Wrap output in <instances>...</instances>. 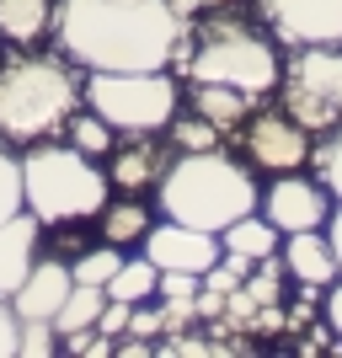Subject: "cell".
<instances>
[{
	"mask_svg": "<svg viewBox=\"0 0 342 358\" xmlns=\"http://www.w3.org/2000/svg\"><path fill=\"white\" fill-rule=\"evenodd\" d=\"M48 38L80 70H171L187 16L171 0H59Z\"/></svg>",
	"mask_w": 342,
	"mask_h": 358,
	"instance_id": "6da1fadb",
	"label": "cell"
},
{
	"mask_svg": "<svg viewBox=\"0 0 342 358\" xmlns=\"http://www.w3.org/2000/svg\"><path fill=\"white\" fill-rule=\"evenodd\" d=\"M171 70L187 75V86L214 80V86H236L262 102L283 80V54L268 27H257L225 6V11H204L187 22V38H182V54Z\"/></svg>",
	"mask_w": 342,
	"mask_h": 358,
	"instance_id": "7a4b0ae2",
	"label": "cell"
},
{
	"mask_svg": "<svg viewBox=\"0 0 342 358\" xmlns=\"http://www.w3.org/2000/svg\"><path fill=\"white\" fill-rule=\"evenodd\" d=\"M80 102H86V70L64 59L59 48L43 54L38 43H11V54L0 59V139L6 145H38L59 134Z\"/></svg>",
	"mask_w": 342,
	"mask_h": 358,
	"instance_id": "3957f363",
	"label": "cell"
},
{
	"mask_svg": "<svg viewBox=\"0 0 342 358\" xmlns=\"http://www.w3.org/2000/svg\"><path fill=\"white\" fill-rule=\"evenodd\" d=\"M155 198H161L166 220L198 224V230H214V236L262 203V198H257L252 166L230 161L225 145L220 150H187V155H177V161L161 171V182H155Z\"/></svg>",
	"mask_w": 342,
	"mask_h": 358,
	"instance_id": "277c9868",
	"label": "cell"
},
{
	"mask_svg": "<svg viewBox=\"0 0 342 358\" xmlns=\"http://www.w3.org/2000/svg\"><path fill=\"white\" fill-rule=\"evenodd\" d=\"M113 198V182L86 150H75L70 139H38L22 150V209L43 230H64V224H86L102 214Z\"/></svg>",
	"mask_w": 342,
	"mask_h": 358,
	"instance_id": "5b68a950",
	"label": "cell"
},
{
	"mask_svg": "<svg viewBox=\"0 0 342 358\" xmlns=\"http://www.w3.org/2000/svg\"><path fill=\"white\" fill-rule=\"evenodd\" d=\"M86 107L118 134H166L182 107V80L171 70H86Z\"/></svg>",
	"mask_w": 342,
	"mask_h": 358,
	"instance_id": "8992f818",
	"label": "cell"
},
{
	"mask_svg": "<svg viewBox=\"0 0 342 358\" xmlns=\"http://www.w3.org/2000/svg\"><path fill=\"white\" fill-rule=\"evenodd\" d=\"M283 113L311 129L327 134L342 123V43H315V48H294V59L283 64L278 80Z\"/></svg>",
	"mask_w": 342,
	"mask_h": 358,
	"instance_id": "52a82bcc",
	"label": "cell"
},
{
	"mask_svg": "<svg viewBox=\"0 0 342 358\" xmlns=\"http://www.w3.org/2000/svg\"><path fill=\"white\" fill-rule=\"evenodd\" d=\"M262 27L278 48L342 43V0H262Z\"/></svg>",
	"mask_w": 342,
	"mask_h": 358,
	"instance_id": "ba28073f",
	"label": "cell"
},
{
	"mask_svg": "<svg viewBox=\"0 0 342 358\" xmlns=\"http://www.w3.org/2000/svg\"><path fill=\"white\" fill-rule=\"evenodd\" d=\"M139 246H145V257L161 273H198V278H204V273L220 262V252H225L214 230H198V224H182V220L150 224Z\"/></svg>",
	"mask_w": 342,
	"mask_h": 358,
	"instance_id": "9c48e42d",
	"label": "cell"
},
{
	"mask_svg": "<svg viewBox=\"0 0 342 358\" xmlns=\"http://www.w3.org/2000/svg\"><path fill=\"white\" fill-rule=\"evenodd\" d=\"M246 161L257 166V171H299V166L311 161V129H299L289 113H257L252 123H246Z\"/></svg>",
	"mask_w": 342,
	"mask_h": 358,
	"instance_id": "30bf717a",
	"label": "cell"
},
{
	"mask_svg": "<svg viewBox=\"0 0 342 358\" xmlns=\"http://www.w3.org/2000/svg\"><path fill=\"white\" fill-rule=\"evenodd\" d=\"M262 214L278 224L283 236H294V230H327L332 193L321 182H305L299 171H278L268 182V193H262Z\"/></svg>",
	"mask_w": 342,
	"mask_h": 358,
	"instance_id": "8fae6325",
	"label": "cell"
},
{
	"mask_svg": "<svg viewBox=\"0 0 342 358\" xmlns=\"http://www.w3.org/2000/svg\"><path fill=\"white\" fill-rule=\"evenodd\" d=\"M70 289H75L70 257H38L32 273L22 278V289L11 294V310L22 315V321H54Z\"/></svg>",
	"mask_w": 342,
	"mask_h": 358,
	"instance_id": "7c38bea8",
	"label": "cell"
},
{
	"mask_svg": "<svg viewBox=\"0 0 342 358\" xmlns=\"http://www.w3.org/2000/svg\"><path fill=\"white\" fill-rule=\"evenodd\" d=\"M171 166V145H161L155 134H129V145H113V166L107 182L118 193H145L161 182V171Z\"/></svg>",
	"mask_w": 342,
	"mask_h": 358,
	"instance_id": "4fadbf2b",
	"label": "cell"
},
{
	"mask_svg": "<svg viewBox=\"0 0 342 358\" xmlns=\"http://www.w3.org/2000/svg\"><path fill=\"white\" fill-rule=\"evenodd\" d=\"M278 257H283V273L305 289H327L337 278V252H332L327 230H294L278 246Z\"/></svg>",
	"mask_w": 342,
	"mask_h": 358,
	"instance_id": "5bb4252c",
	"label": "cell"
},
{
	"mask_svg": "<svg viewBox=\"0 0 342 358\" xmlns=\"http://www.w3.org/2000/svg\"><path fill=\"white\" fill-rule=\"evenodd\" d=\"M38 236H43V224L32 220L27 209L11 214V220H0V294L6 299L22 289V278H27L32 262H38Z\"/></svg>",
	"mask_w": 342,
	"mask_h": 358,
	"instance_id": "9a60e30c",
	"label": "cell"
},
{
	"mask_svg": "<svg viewBox=\"0 0 342 358\" xmlns=\"http://www.w3.org/2000/svg\"><path fill=\"white\" fill-rule=\"evenodd\" d=\"M187 102H193V113H204L214 129H241V123L252 118L257 96H246V91H236V86H214V80H193V86H187Z\"/></svg>",
	"mask_w": 342,
	"mask_h": 358,
	"instance_id": "2e32d148",
	"label": "cell"
},
{
	"mask_svg": "<svg viewBox=\"0 0 342 358\" xmlns=\"http://www.w3.org/2000/svg\"><path fill=\"white\" fill-rule=\"evenodd\" d=\"M54 6L59 0H0V38L22 48L43 43L54 32Z\"/></svg>",
	"mask_w": 342,
	"mask_h": 358,
	"instance_id": "e0dca14e",
	"label": "cell"
},
{
	"mask_svg": "<svg viewBox=\"0 0 342 358\" xmlns=\"http://www.w3.org/2000/svg\"><path fill=\"white\" fill-rule=\"evenodd\" d=\"M220 246L225 252H236V257H246V262H262V257H273L283 246V230L268 220V214H241L236 224H225L220 230Z\"/></svg>",
	"mask_w": 342,
	"mask_h": 358,
	"instance_id": "ac0fdd59",
	"label": "cell"
},
{
	"mask_svg": "<svg viewBox=\"0 0 342 358\" xmlns=\"http://www.w3.org/2000/svg\"><path fill=\"white\" fill-rule=\"evenodd\" d=\"M97 224H102V241L107 246H139V241H145V230L155 220H150V209L145 203H139V193H129L123 198V203H113V198H107L102 203V214H97Z\"/></svg>",
	"mask_w": 342,
	"mask_h": 358,
	"instance_id": "d6986e66",
	"label": "cell"
},
{
	"mask_svg": "<svg viewBox=\"0 0 342 358\" xmlns=\"http://www.w3.org/2000/svg\"><path fill=\"white\" fill-rule=\"evenodd\" d=\"M155 284H161V268L150 257H123L118 273L107 278V299H123V305H145L155 299Z\"/></svg>",
	"mask_w": 342,
	"mask_h": 358,
	"instance_id": "ffe728a7",
	"label": "cell"
},
{
	"mask_svg": "<svg viewBox=\"0 0 342 358\" xmlns=\"http://www.w3.org/2000/svg\"><path fill=\"white\" fill-rule=\"evenodd\" d=\"M64 139H70L75 150H86L91 161H97V155H113V145H118V129H113L102 113H91V107L80 102L70 118H64Z\"/></svg>",
	"mask_w": 342,
	"mask_h": 358,
	"instance_id": "44dd1931",
	"label": "cell"
},
{
	"mask_svg": "<svg viewBox=\"0 0 342 358\" xmlns=\"http://www.w3.org/2000/svg\"><path fill=\"white\" fill-rule=\"evenodd\" d=\"M102 305H107V289H97V284H75L70 294H64L59 315H54V331H59V337H70V331H86V327H97Z\"/></svg>",
	"mask_w": 342,
	"mask_h": 358,
	"instance_id": "7402d4cb",
	"label": "cell"
},
{
	"mask_svg": "<svg viewBox=\"0 0 342 358\" xmlns=\"http://www.w3.org/2000/svg\"><path fill=\"white\" fill-rule=\"evenodd\" d=\"M166 134H171V150H177V155H187V150H220L225 129H214L204 113H182L177 107V118L166 123Z\"/></svg>",
	"mask_w": 342,
	"mask_h": 358,
	"instance_id": "603a6c76",
	"label": "cell"
},
{
	"mask_svg": "<svg viewBox=\"0 0 342 358\" xmlns=\"http://www.w3.org/2000/svg\"><path fill=\"white\" fill-rule=\"evenodd\" d=\"M311 166L321 177V187L332 193V203H342V123L321 134V145H311Z\"/></svg>",
	"mask_w": 342,
	"mask_h": 358,
	"instance_id": "cb8c5ba5",
	"label": "cell"
},
{
	"mask_svg": "<svg viewBox=\"0 0 342 358\" xmlns=\"http://www.w3.org/2000/svg\"><path fill=\"white\" fill-rule=\"evenodd\" d=\"M118 262H123V252L118 246H80V252H75V262H70V273H75V284H97V289H107V278H113V273H118Z\"/></svg>",
	"mask_w": 342,
	"mask_h": 358,
	"instance_id": "d4e9b609",
	"label": "cell"
},
{
	"mask_svg": "<svg viewBox=\"0 0 342 358\" xmlns=\"http://www.w3.org/2000/svg\"><path fill=\"white\" fill-rule=\"evenodd\" d=\"M22 214V155H11V145L0 139V220Z\"/></svg>",
	"mask_w": 342,
	"mask_h": 358,
	"instance_id": "484cf974",
	"label": "cell"
},
{
	"mask_svg": "<svg viewBox=\"0 0 342 358\" xmlns=\"http://www.w3.org/2000/svg\"><path fill=\"white\" fill-rule=\"evenodd\" d=\"M48 353H59L54 321H22V331H16V358H48Z\"/></svg>",
	"mask_w": 342,
	"mask_h": 358,
	"instance_id": "4316f807",
	"label": "cell"
},
{
	"mask_svg": "<svg viewBox=\"0 0 342 358\" xmlns=\"http://www.w3.org/2000/svg\"><path fill=\"white\" fill-rule=\"evenodd\" d=\"M129 331L134 337H150V343H161V331H166V315H161V305H134V315H129Z\"/></svg>",
	"mask_w": 342,
	"mask_h": 358,
	"instance_id": "83f0119b",
	"label": "cell"
},
{
	"mask_svg": "<svg viewBox=\"0 0 342 358\" xmlns=\"http://www.w3.org/2000/svg\"><path fill=\"white\" fill-rule=\"evenodd\" d=\"M198 273H161V284H155V299H198Z\"/></svg>",
	"mask_w": 342,
	"mask_h": 358,
	"instance_id": "f1b7e54d",
	"label": "cell"
},
{
	"mask_svg": "<svg viewBox=\"0 0 342 358\" xmlns=\"http://www.w3.org/2000/svg\"><path fill=\"white\" fill-rule=\"evenodd\" d=\"M129 315H134V305H123V299H107L102 315H97V331H107V337H123V331H129Z\"/></svg>",
	"mask_w": 342,
	"mask_h": 358,
	"instance_id": "f546056e",
	"label": "cell"
},
{
	"mask_svg": "<svg viewBox=\"0 0 342 358\" xmlns=\"http://www.w3.org/2000/svg\"><path fill=\"white\" fill-rule=\"evenodd\" d=\"M16 331H22V315L11 310V299L0 294V358H16Z\"/></svg>",
	"mask_w": 342,
	"mask_h": 358,
	"instance_id": "4dcf8cb0",
	"label": "cell"
},
{
	"mask_svg": "<svg viewBox=\"0 0 342 358\" xmlns=\"http://www.w3.org/2000/svg\"><path fill=\"white\" fill-rule=\"evenodd\" d=\"M321 315H327V331H337V348H342V273L327 284V299H321Z\"/></svg>",
	"mask_w": 342,
	"mask_h": 358,
	"instance_id": "1f68e13d",
	"label": "cell"
},
{
	"mask_svg": "<svg viewBox=\"0 0 342 358\" xmlns=\"http://www.w3.org/2000/svg\"><path fill=\"white\" fill-rule=\"evenodd\" d=\"M171 6L193 22V16H204V11H225V6H241V0H171Z\"/></svg>",
	"mask_w": 342,
	"mask_h": 358,
	"instance_id": "d6a6232c",
	"label": "cell"
},
{
	"mask_svg": "<svg viewBox=\"0 0 342 358\" xmlns=\"http://www.w3.org/2000/svg\"><path fill=\"white\" fill-rule=\"evenodd\" d=\"M327 241H332V252H337V273H342V203L332 209V220H327Z\"/></svg>",
	"mask_w": 342,
	"mask_h": 358,
	"instance_id": "836d02e7",
	"label": "cell"
},
{
	"mask_svg": "<svg viewBox=\"0 0 342 358\" xmlns=\"http://www.w3.org/2000/svg\"><path fill=\"white\" fill-rule=\"evenodd\" d=\"M0 43H6V38H0Z\"/></svg>",
	"mask_w": 342,
	"mask_h": 358,
	"instance_id": "e575fe53",
	"label": "cell"
}]
</instances>
